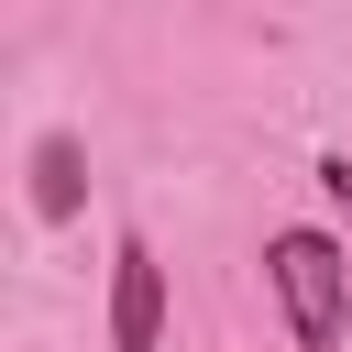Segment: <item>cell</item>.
<instances>
[{"label": "cell", "instance_id": "1", "mask_svg": "<svg viewBox=\"0 0 352 352\" xmlns=\"http://www.w3.org/2000/svg\"><path fill=\"white\" fill-rule=\"evenodd\" d=\"M275 297H286V319H297V341L308 352H330L341 341V286H352V253L330 242V231H275Z\"/></svg>", "mask_w": 352, "mask_h": 352}, {"label": "cell", "instance_id": "2", "mask_svg": "<svg viewBox=\"0 0 352 352\" xmlns=\"http://www.w3.org/2000/svg\"><path fill=\"white\" fill-rule=\"evenodd\" d=\"M110 264H121L110 275V352H154V330H165V264L143 242H121Z\"/></svg>", "mask_w": 352, "mask_h": 352}, {"label": "cell", "instance_id": "3", "mask_svg": "<svg viewBox=\"0 0 352 352\" xmlns=\"http://www.w3.org/2000/svg\"><path fill=\"white\" fill-rule=\"evenodd\" d=\"M77 165H88L77 132H44V143H33V209H44V220H77Z\"/></svg>", "mask_w": 352, "mask_h": 352}, {"label": "cell", "instance_id": "4", "mask_svg": "<svg viewBox=\"0 0 352 352\" xmlns=\"http://www.w3.org/2000/svg\"><path fill=\"white\" fill-rule=\"evenodd\" d=\"M319 187H330V198L352 209V154H319Z\"/></svg>", "mask_w": 352, "mask_h": 352}]
</instances>
